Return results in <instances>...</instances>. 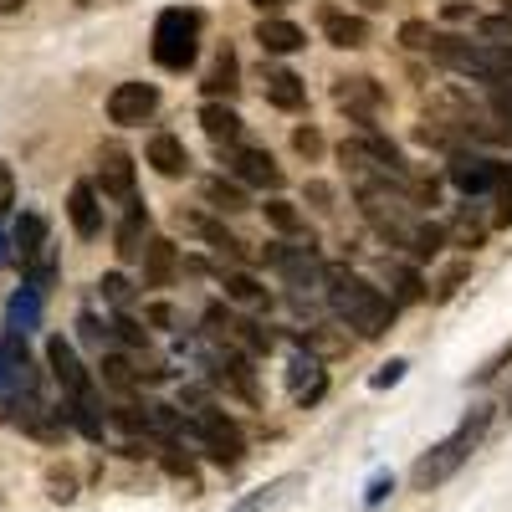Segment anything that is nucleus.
Listing matches in <instances>:
<instances>
[{
  "label": "nucleus",
  "mask_w": 512,
  "mask_h": 512,
  "mask_svg": "<svg viewBox=\"0 0 512 512\" xmlns=\"http://www.w3.org/2000/svg\"><path fill=\"white\" fill-rule=\"evenodd\" d=\"M323 292H328V308L344 318L359 338H379L384 328L395 323V303L379 287H369L359 272H349V267H323Z\"/></svg>",
  "instance_id": "f257e3e1"
},
{
  "label": "nucleus",
  "mask_w": 512,
  "mask_h": 512,
  "mask_svg": "<svg viewBox=\"0 0 512 512\" xmlns=\"http://www.w3.org/2000/svg\"><path fill=\"white\" fill-rule=\"evenodd\" d=\"M487 425H492V410H482V405H477V410L466 415L446 441H436L431 451H425V456L410 466V487H415V492H436V487H446V482L461 472V466H466V456H472V451L482 446Z\"/></svg>",
  "instance_id": "f03ea898"
},
{
  "label": "nucleus",
  "mask_w": 512,
  "mask_h": 512,
  "mask_svg": "<svg viewBox=\"0 0 512 512\" xmlns=\"http://www.w3.org/2000/svg\"><path fill=\"white\" fill-rule=\"evenodd\" d=\"M431 57L456 67V72H466V77H482V82L512 77V47H502V41H456V36H441Z\"/></svg>",
  "instance_id": "7ed1b4c3"
},
{
  "label": "nucleus",
  "mask_w": 512,
  "mask_h": 512,
  "mask_svg": "<svg viewBox=\"0 0 512 512\" xmlns=\"http://www.w3.org/2000/svg\"><path fill=\"white\" fill-rule=\"evenodd\" d=\"M195 41H200V16L195 11H180V6L159 11V21H154V62L164 72H185L195 62Z\"/></svg>",
  "instance_id": "20e7f679"
},
{
  "label": "nucleus",
  "mask_w": 512,
  "mask_h": 512,
  "mask_svg": "<svg viewBox=\"0 0 512 512\" xmlns=\"http://www.w3.org/2000/svg\"><path fill=\"white\" fill-rule=\"evenodd\" d=\"M190 436L205 446V456L216 461V466H236L241 456H246V441H241V431H236V420L226 415V410H210V405H200L190 420Z\"/></svg>",
  "instance_id": "39448f33"
},
{
  "label": "nucleus",
  "mask_w": 512,
  "mask_h": 512,
  "mask_svg": "<svg viewBox=\"0 0 512 512\" xmlns=\"http://www.w3.org/2000/svg\"><path fill=\"white\" fill-rule=\"evenodd\" d=\"M205 333L216 338V344L236 349V354H267L272 349V333L262 323H251V318H236L231 308H205Z\"/></svg>",
  "instance_id": "423d86ee"
},
{
  "label": "nucleus",
  "mask_w": 512,
  "mask_h": 512,
  "mask_svg": "<svg viewBox=\"0 0 512 512\" xmlns=\"http://www.w3.org/2000/svg\"><path fill=\"white\" fill-rule=\"evenodd\" d=\"M159 113V88L154 82H118V88L108 93V118L118 128H139Z\"/></svg>",
  "instance_id": "0eeeda50"
},
{
  "label": "nucleus",
  "mask_w": 512,
  "mask_h": 512,
  "mask_svg": "<svg viewBox=\"0 0 512 512\" xmlns=\"http://www.w3.org/2000/svg\"><path fill=\"white\" fill-rule=\"evenodd\" d=\"M446 169H451V185H456L461 195H482V190L507 185V164H492V159H482V154H466V149H456Z\"/></svg>",
  "instance_id": "6e6552de"
},
{
  "label": "nucleus",
  "mask_w": 512,
  "mask_h": 512,
  "mask_svg": "<svg viewBox=\"0 0 512 512\" xmlns=\"http://www.w3.org/2000/svg\"><path fill=\"white\" fill-rule=\"evenodd\" d=\"M333 103L344 108L349 118H359V123H374V113L384 108V88L374 77H338L333 82Z\"/></svg>",
  "instance_id": "1a4fd4ad"
},
{
  "label": "nucleus",
  "mask_w": 512,
  "mask_h": 512,
  "mask_svg": "<svg viewBox=\"0 0 512 512\" xmlns=\"http://www.w3.org/2000/svg\"><path fill=\"white\" fill-rule=\"evenodd\" d=\"M236 185H256V190H282V169L267 149H231L226 154Z\"/></svg>",
  "instance_id": "9d476101"
},
{
  "label": "nucleus",
  "mask_w": 512,
  "mask_h": 512,
  "mask_svg": "<svg viewBox=\"0 0 512 512\" xmlns=\"http://www.w3.org/2000/svg\"><path fill=\"white\" fill-rule=\"evenodd\" d=\"M98 185H103V195L134 205V154L118 149V144H108V149L98 154Z\"/></svg>",
  "instance_id": "9b49d317"
},
{
  "label": "nucleus",
  "mask_w": 512,
  "mask_h": 512,
  "mask_svg": "<svg viewBox=\"0 0 512 512\" xmlns=\"http://www.w3.org/2000/svg\"><path fill=\"white\" fill-rule=\"evenodd\" d=\"M47 364H52V379L62 384L67 400L93 390V379H88V369H82V359H77V349L67 344V338H52V344H47Z\"/></svg>",
  "instance_id": "f8f14e48"
},
{
  "label": "nucleus",
  "mask_w": 512,
  "mask_h": 512,
  "mask_svg": "<svg viewBox=\"0 0 512 512\" xmlns=\"http://www.w3.org/2000/svg\"><path fill=\"white\" fill-rule=\"evenodd\" d=\"M67 221H72V231H77L82 241H93V236L103 231V205H98V190H93L88 180L72 185V195H67Z\"/></svg>",
  "instance_id": "ddd939ff"
},
{
  "label": "nucleus",
  "mask_w": 512,
  "mask_h": 512,
  "mask_svg": "<svg viewBox=\"0 0 512 512\" xmlns=\"http://www.w3.org/2000/svg\"><path fill=\"white\" fill-rule=\"evenodd\" d=\"M287 379H292V400H297V405H313V400H323V390H328V379H323V369H318L313 354H292Z\"/></svg>",
  "instance_id": "4468645a"
},
{
  "label": "nucleus",
  "mask_w": 512,
  "mask_h": 512,
  "mask_svg": "<svg viewBox=\"0 0 512 512\" xmlns=\"http://www.w3.org/2000/svg\"><path fill=\"white\" fill-rule=\"evenodd\" d=\"M262 93H267V103H277V108H287V113L308 103L303 77L287 72V67H267V72H262Z\"/></svg>",
  "instance_id": "2eb2a0df"
},
{
  "label": "nucleus",
  "mask_w": 512,
  "mask_h": 512,
  "mask_svg": "<svg viewBox=\"0 0 512 512\" xmlns=\"http://www.w3.org/2000/svg\"><path fill=\"white\" fill-rule=\"evenodd\" d=\"M323 36L333 41V47H344V52H354V47H364L369 41V26H364V16H349V11H333V6H323Z\"/></svg>",
  "instance_id": "dca6fc26"
},
{
  "label": "nucleus",
  "mask_w": 512,
  "mask_h": 512,
  "mask_svg": "<svg viewBox=\"0 0 512 512\" xmlns=\"http://www.w3.org/2000/svg\"><path fill=\"white\" fill-rule=\"evenodd\" d=\"M149 164L159 169L164 180H180V175H190V149L175 134H154L149 139Z\"/></svg>",
  "instance_id": "f3484780"
},
{
  "label": "nucleus",
  "mask_w": 512,
  "mask_h": 512,
  "mask_svg": "<svg viewBox=\"0 0 512 512\" xmlns=\"http://www.w3.org/2000/svg\"><path fill=\"white\" fill-rule=\"evenodd\" d=\"M256 41H262V52L267 57H287V52H297L303 47V26H292V21H262L256 26Z\"/></svg>",
  "instance_id": "a211bd4d"
},
{
  "label": "nucleus",
  "mask_w": 512,
  "mask_h": 512,
  "mask_svg": "<svg viewBox=\"0 0 512 512\" xmlns=\"http://www.w3.org/2000/svg\"><path fill=\"white\" fill-rule=\"evenodd\" d=\"M200 128H205V134L216 139L221 149L241 139V118H236L231 103H205V108H200Z\"/></svg>",
  "instance_id": "6ab92c4d"
},
{
  "label": "nucleus",
  "mask_w": 512,
  "mask_h": 512,
  "mask_svg": "<svg viewBox=\"0 0 512 512\" xmlns=\"http://www.w3.org/2000/svg\"><path fill=\"white\" fill-rule=\"evenodd\" d=\"M175 267H180L175 241H149V246H144V282H149V287H169Z\"/></svg>",
  "instance_id": "aec40b11"
},
{
  "label": "nucleus",
  "mask_w": 512,
  "mask_h": 512,
  "mask_svg": "<svg viewBox=\"0 0 512 512\" xmlns=\"http://www.w3.org/2000/svg\"><path fill=\"white\" fill-rule=\"evenodd\" d=\"M236 72H241V67H236V52H231V47H221V52H216V67H210V77L200 82V88L210 93V103L236 98Z\"/></svg>",
  "instance_id": "412c9836"
},
{
  "label": "nucleus",
  "mask_w": 512,
  "mask_h": 512,
  "mask_svg": "<svg viewBox=\"0 0 512 512\" xmlns=\"http://www.w3.org/2000/svg\"><path fill=\"white\" fill-rule=\"evenodd\" d=\"M41 246H47V221H41L36 210H26V216L16 221V231H11V251L21 256V262H31V256H41Z\"/></svg>",
  "instance_id": "4be33fe9"
},
{
  "label": "nucleus",
  "mask_w": 512,
  "mask_h": 512,
  "mask_svg": "<svg viewBox=\"0 0 512 512\" xmlns=\"http://www.w3.org/2000/svg\"><path fill=\"white\" fill-rule=\"evenodd\" d=\"M144 246H149V221H144V210L134 205V210H128V221L118 226V256H123V262H139Z\"/></svg>",
  "instance_id": "5701e85b"
},
{
  "label": "nucleus",
  "mask_w": 512,
  "mask_h": 512,
  "mask_svg": "<svg viewBox=\"0 0 512 512\" xmlns=\"http://www.w3.org/2000/svg\"><path fill=\"white\" fill-rule=\"evenodd\" d=\"M67 420L77 425L88 441H103V410H98V400H93V390L88 395H72L67 400Z\"/></svg>",
  "instance_id": "b1692460"
},
{
  "label": "nucleus",
  "mask_w": 512,
  "mask_h": 512,
  "mask_svg": "<svg viewBox=\"0 0 512 512\" xmlns=\"http://www.w3.org/2000/svg\"><path fill=\"white\" fill-rule=\"evenodd\" d=\"M292 487H303V472H287V477H277V482H267V487H256V492H251V497H241L231 512H262V507L282 502Z\"/></svg>",
  "instance_id": "393cba45"
},
{
  "label": "nucleus",
  "mask_w": 512,
  "mask_h": 512,
  "mask_svg": "<svg viewBox=\"0 0 512 512\" xmlns=\"http://www.w3.org/2000/svg\"><path fill=\"white\" fill-rule=\"evenodd\" d=\"M200 195L221 210V216H236V210H246V190L236 185V180H226V175H216V180H205L200 185Z\"/></svg>",
  "instance_id": "a878e982"
},
{
  "label": "nucleus",
  "mask_w": 512,
  "mask_h": 512,
  "mask_svg": "<svg viewBox=\"0 0 512 512\" xmlns=\"http://www.w3.org/2000/svg\"><path fill=\"white\" fill-rule=\"evenodd\" d=\"M36 318H41V292L36 287H21L11 297V338H26L36 328Z\"/></svg>",
  "instance_id": "bb28decb"
},
{
  "label": "nucleus",
  "mask_w": 512,
  "mask_h": 512,
  "mask_svg": "<svg viewBox=\"0 0 512 512\" xmlns=\"http://www.w3.org/2000/svg\"><path fill=\"white\" fill-rule=\"evenodd\" d=\"M226 297H236V303H246V308H262L267 303V287L256 282V277H246V272H226Z\"/></svg>",
  "instance_id": "cd10ccee"
},
{
  "label": "nucleus",
  "mask_w": 512,
  "mask_h": 512,
  "mask_svg": "<svg viewBox=\"0 0 512 512\" xmlns=\"http://www.w3.org/2000/svg\"><path fill=\"white\" fill-rule=\"evenodd\" d=\"M405 246L420 256V262H431V256H441V246H446V231L441 226H410Z\"/></svg>",
  "instance_id": "c85d7f7f"
},
{
  "label": "nucleus",
  "mask_w": 512,
  "mask_h": 512,
  "mask_svg": "<svg viewBox=\"0 0 512 512\" xmlns=\"http://www.w3.org/2000/svg\"><path fill=\"white\" fill-rule=\"evenodd\" d=\"M384 277L395 282V297H390V303H420V297H425V282H420L410 267H384Z\"/></svg>",
  "instance_id": "c756f323"
},
{
  "label": "nucleus",
  "mask_w": 512,
  "mask_h": 512,
  "mask_svg": "<svg viewBox=\"0 0 512 512\" xmlns=\"http://www.w3.org/2000/svg\"><path fill=\"white\" fill-rule=\"evenodd\" d=\"M446 31H436V26H425V21H405L400 26V41L410 52H436V41H441Z\"/></svg>",
  "instance_id": "7c9ffc66"
},
{
  "label": "nucleus",
  "mask_w": 512,
  "mask_h": 512,
  "mask_svg": "<svg viewBox=\"0 0 512 512\" xmlns=\"http://www.w3.org/2000/svg\"><path fill=\"white\" fill-rule=\"evenodd\" d=\"M267 221H272L282 236H297V231H303V216H297V205H292V200H277V195L267 200Z\"/></svg>",
  "instance_id": "2f4dec72"
},
{
  "label": "nucleus",
  "mask_w": 512,
  "mask_h": 512,
  "mask_svg": "<svg viewBox=\"0 0 512 512\" xmlns=\"http://www.w3.org/2000/svg\"><path fill=\"white\" fill-rule=\"evenodd\" d=\"M103 379L113 384V390H134V384H139L134 364H128V359H118V354H108V359H103Z\"/></svg>",
  "instance_id": "473e14b6"
},
{
  "label": "nucleus",
  "mask_w": 512,
  "mask_h": 512,
  "mask_svg": "<svg viewBox=\"0 0 512 512\" xmlns=\"http://www.w3.org/2000/svg\"><path fill=\"white\" fill-rule=\"evenodd\" d=\"M466 134H472V139H487V144H507L512 128L497 123V118H466Z\"/></svg>",
  "instance_id": "72a5a7b5"
},
{
  "label": "nucleus",
  "mask_w": 512,
  "mask_h": 512,
  "mask_svg": "<svg viewBox=\"0 0 512 512\" xmlns=\"http://www.w3.org/2000/svg\"><path fill=\"white\" fill-rule=\"evenodd\" d=\"M195 226H200V236H205V241H210V246H216V251H221V256H241V241H236V236H231V231H221V226H216V221H195Z\"/></svg>",
  "instance_id": "f704fd0d"
},
{
  "label": "nucleus",
  "mask_w": 512,
  "mask_h": 512,
  "mask_svg": "<svg viewBox=\"0 0 512 512\" xmlns=\"http://www.w3.org/2000/svg\"><path fill=\"white\" fill-rule=\"evenodd\" d=\"M451 236H456L461 246H482V241H487V226H482V221H472V210H466V216H456Z\"/></svg>",
  "instance_id": "c9c22d12"
},
{
  "label": "nucleus",
  "mask_w": 512,
  "mask_h": 512,
  "mask_svg": "<svg viewBox=\"0 0 512 512\" xmlns=\"http://www.w3.org/2000/svg\"><path fill=\"white\" fill-rule=\"evenodd\" d=\"M482 41H502V47H512V11L507 16H487L482 21Z\"/></svg>",
  "instance_id": "e433bc0d"
},
{
  "label": "nucleus",
  "mask_w": 512,
  "mask_h": 512,
  "mask_svg": "<svg viewBox=\"0 0 512 512\" xmlns=\"http://www.w3.org/2000/svg\"><path fill=\"white\" fill-rule=\"evenodd\" d=\"M405 369H410L405 359H390V364H379V374H374L369 384H374V390H390V384H400V379H405Z\"/></svg>",
  "instance_id": "4c0bfd02"
},
{
  "label": "nucleus",
  "mask_w": 512,
  "mask_h": 512,
  "mask_svg": "<svg viewBox=\"0 0 512 512\" xmlns=\"http://www.w3.org/2000/svg\"><path fill=\"white\" fill-rule=\"evenodd\" d=\"M507 364H512V338H507V344H502V349H497V354H492V359H487L482 369H477V379L487 384V379H497V374H502Z\"/></svg>",
  "instance_id": "58836bf2"
},
{
  "label": "nucleus",
  "mask_w": 512,
  "mask_h": 512,
  "mask_svg": "<svg viewBox=\"0 0 512 512\" xmlns=\"http://www.w3.org/2000/svg\"><path fill=\"white\" fill-rule=\"evenodd\" d=\"M292 149H297V154H308V159H313V154H323L318 128H297V134H292Z\"/></svg>",
  "instance_id": "ea45409f"
},
{
  "label": "nucleus",
  "mask_w": 512,
  "mask_h": 512,
  "mask_svg": "<svg viewBox=\"0 0 512 512\" xmlns=\"http://www.w3.org/2000/svg\"><path fill=\"white\" fill-rule=\"evenodd\" d=\"M98 287H103V297H108V303H118V308L128 303V277H118V272H108V277H103Z\"/></svg>",
  "instance_id": "a19ab883"
},
{
  "label": "nucleus",
  "mask_w": 512,
  "mask_h": 512,
  "mask_svg": "<svg viewBox=\"0 0 512 512\" xmlns=\"http://www.w3.org/2000/svg\"><path fill=\"white\" fill-rule=\"evenodd\" d=\"M11 205H16V180H11V169L0 164V221L11 216Z\"/></svg>",
  "instance_id": "79ce46f5"
},
{
  "label": "nucleus",
  "mask_w": 512,
  "mask_h": 512,
  "mask_svg": "<svg viewBox=\"0 0 512 512\" xmlns=\"http://www.w3.org/2000/svg\"><path fill=\"white\" fill-rule=\"evenodd\" d=\"M466 272H472V267H466V262H461V267H451V272H446V277L436 282V297H451V292H456V287L466 282Z\"/></svg>",
  "instance_id": "37998d69"
},
{
  "label": "nucleus",
  "mask_w": 512,
  "mask_h": 512,
  "mask_svg": "<svg viewBox=\"0 0 512 512\" xmlns=\"http://www.w3.org/2000/svg\"><path fill=\"white\" fill-rule=\"evenodd\" d=\"M390 492H395V477H384V472H379V477L369 482V492H364V502L374 507V502H384V497H390Z\"/></svg>",
  "instance_id": "c03bdc74"
},
{
  "label": "nucleus",
  "mask_w": 512,
  "mask_h": 512,
  "mask_svg": "<svg viewBox=\"0 0 512 512\" xmlns=\"http://www.w3.org/2000/svg\"><path fill=\"white\" fill-rule=\"evenodd\" d=\"M113 333L123 338V344H134V349H144V328H139V323H128V318H118V323H113Z\"/></svg>",
  "instance_id": "a18cd8bd"
},
{
  "label": "nucleus",
  "mask_w": 512,
  "mask_h": 512,
  "mask_svg": "<svg viewBox=\"0 0 512 512\" xmlns=\"http://www.w3.org/2000/svg\"><path fill=\"white\" fill-rule=\"evenodd\" d=\"M149 323H159V328H180V313L169 308V303H154V308H149Z\"/></svg>",
  "instance_id": "49530a36"
},
{
  "label": "nucleus",
  "mask_w": 512,
  "mask_h": 512,
  "mask_svg": "<svg viewBox=\"0 0 512 512\" xmlns=\"http://www.w3.org/2000/svg\"><path fill=\"white\" fill-rule=\"evenodd\" d=\"M492 226H512V185H502V200H497V216Z\"/></svg>",
  "instance_id": "de8ad7c7"
},
{
  "label": "nucleus",
  "mask_w": 512,
  "mask_h": 512,
  "mask_svg": "<svg viewBox=\"0 0 512 512\" xmlns=\"http://www.w3.org/2000/svg\"><path fill=\"white\" fill-rule=\"evenodd\" d=\"M308 200H313L318 210H333V190H328L323 180H313V185H308Z\"/></svg>",
  "instance_id": "09e8293b"
},
{
  "label": "nucleus",
  "mask_w": 512,
  "mask_h": 512,
  "mask_svg": "<svg viewBox=\"0 0 512 512\" xmlns=\"http://www.w3.org/2000/svg\"><path fill=\"white\" fill-rule=\"evenodd\" d=\"M251 6H262V11H282V6H292V0H251Z\"/></svg>",
  "instance_id": "8fccbe9b"
},
{
  "label": "nucleus",
  "mask_w": 512,
  "mask_h": 512,
  "mask_svg": "<svg viewBox=\"0 0 512 512\" xmlns=\"http://www.w3.org/2000/svg\"><path fill=\"white\" fill-rule=\"evenodd\" d=\"M497 108H502V113L512 118V93H497Z\"/></svg>",
  "instance_id": "3c124183"
},
{
  "label": "nucleus",
  "mask_w": 512,
  "mask_h": 512,
  "mask_svg": "<svg viewBox=\"0 0 512 512\" xmlns=\"http://www.w3.org/2000/svg\"><path fill=\"white\" fill-rule=\"evenodd\" d=\"M21 6V0H0V11H16Z\"/></svg>",
  "instance_id": "603ef678"
},
{
  "label": "nucleus",
  "mask_w": 512,
  "mask_h": 512,
  "mask_svg": "<svg viewBox=\"0 0 512 512\" xmlns=\"http://www.w3.org/2000/svg\"><path fill=\"white\" fill-rule=\"evenodd\" d=\"M0 384H6V359H0Z\"/></svg>",
  "instance_id": "864d4df0"
},
{
  "label": "nucleus",
  "mask_w": 512,
  "mask_h": 512,
  "mask_svg": "<svg viewBox=\"0 0 512 512\" xmlns=\"http://www.w3.org/2000/svg\"><path fill=\"white\" fill-rule=\"evenodd\" d=\"M507 415H512V390H507Z\"/></svg>",
  "instance_id": "5fc2aeb1"
}]
</instances>
